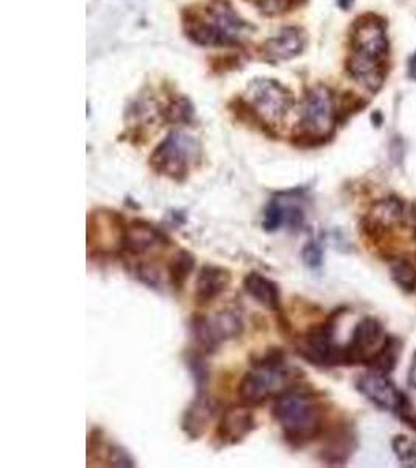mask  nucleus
<instances>
[{
    "label": "nucleus",
    "instance_id": "obj_1",
    "mask_svg": "<svg viewBox=\"0 0 416 468\" xmlns=\"http://www.w3.org/2000/svg\"><path fill=\"white\" fill-rule=\"evenodd\" d=\"M272 415L292 447H305L325 431V406L310 390L286 388L275 399Z\"/></svg>",
    "mask_w": 416,
    "mask_h": 468
},
{
    "label": "nucleus",
    "instance_id": "obj_2",
    "mask_svg": "<svg viewBox=\"0 0 416 468\" xmlns=\"http://www.w3.org/2000/svg\"><path fill=\"white\" fill-rule=\"evenodd\" d=\"M389 39L376 17H362L354 26L348 69L352 79L369 90H380L385 79Z\"/></svg>",
    "mask_w": 416,
    "mask_h": 468
},
{
    "label": "nucleus",
    "instance_id": "obj_3",
    "mask_svg": "<svg viewBox=\"0 0 416 468\" xmlns=\"http://www.w3.org/2000/svg\"><path fill=\"white\" fill-rule=\"evenodd\" d=\"M251 370L244 375L237 386V397L242 405L256 408L286 388H292L298 372L286 362V355L279 348H270L262 356L251 362Z\"/></svg>",
    "mask_w": 416,
    "mask_h": 468
},
{
    "label": "nucleus",
    "instance_id": "obj_4",
    "mask_svg": "<svg viewBox=\"0 0 416 468\" xmlns=\"http://www.w3.org/2000/svg\"><path fill=\"white\" fill-rule=\"evenodd\" d=\"M186 32L195 43L203 46H231L241 43L248 26L226 0H213L198 15L189 16Z\"/></svg>",
    "mask_w": 416,
    "mask_h": 468
},
{
    "label": "nucleus",
    "instance_id": "obj_5",
    "mask_svg": "<svg viewBox=\"0 0 416 468\" xmlns=\"http://www.w3.org/2000/svg\"><path fill=\"white\" fill-rule=\"evenodd\" d=\"M343 361L348 366L367 364L382 372L395 366V344L385 333L380 320L365 317L356 324L348 346H343Z\"/></svg>",
    "mask_w": 416,
    "mask_h": 468
},
{
    "label": "nucleus",
    "instance_id": "obj_6",
    "mask_svg": "<svg viewBox=\"0 0 416 468\" xmlns=\"http://www.w3.org/2000/svg\"><path fill=\"white\" fill-rule=\"evenodd\" d=\"M202 156V145L197 138L186 132H172L150 156L151 169L176 183L186 180L197 167Z\"/></svg>",
    "mask_w": 416,
    "mask_h": 468
},
{
    "label": "nucleus",
    "instance_id": "obj_7",
    "mask_svg": "<svg viewBox=\"0 0 416 468\" xmlns=\"http://www.w3.org/2000/svg\"><path fill=\"white\" fill-rule=\"evenodd\" d=\"M127 220L119 211L107 207L92 209L88 216L86 245L91 258H114L122 255Z\"/></svg>",
    "mask_w": 416,
    "mask_h": 468
},
{
    "label": "nucleus",
    "instance_id": "obj_8",
    "mask_svg": "<svg viewBox=\"0 0 416 468\" xmlns=\"http://www.w3.org/2000/svg\"><path fill=\"white\" fill-rule=\"evenodd\" d=\"M244 333V320L239 311L224 309L213 317L193 315L191 320V335L197 346L198 353L213 355L222 344L241 337Z\"/></svg>",
    "mask_w": 416,
    "mask_h": 468
},
{
    "label": "nucleus",
    "instance_id": "obj_9",
    "mask_svg": "<svg viewBox=\"0 0 416 468\" xmlns=\"http://www.w3.org/2000/svg\"><path fill=\"white\" fill-rule=\"evenodd\" d=\"M337 122V107L331 90L325 86L310 90L301 108V132L298 143L321 141L332 133Z\"/></svg>",
    "mask_w": 416,
    "mask_h": 468
},
{
    "label": "nucleus",
    "instance_id": "obj_10",
    "mask_svg": "<svg viewBox=\"0 0 416 468\" xmlns=\"http://www.w3.org/2000/svg\"><path fill=\"white\" fill-rule=\"evenodd\" d=\"M334 333L336 328L332 320L315 324L306 331L305 335H299L296 341V353L317 367H336L345 364L343 346H337Z\"/></svg>",
    "mask_w": 416,
    "mask_h": 468
},
{
    "label": "nucleus",
    "instance_id": "obj_11",
    "mask_svg": "<svg viewBox=\"0 0 416 468\" xmlns=\"http://www.w3.org/2000/svg\"><path fill=\"white\" fill-rule=\"evenodd\" d=\"M248 101L253 114L262 125H276L294 105V99L284 86L276 81L255 80L248 90Z\"/></svg>",
    "mask_w": 416,
    "mask_h": 468
},
{
    "label": "nucleus",
    "instance_id": "obj_12",
    "mask_svg": "<svg viewBox=\"0 0 416 468\" xmlns=\"http://www.w3.org/2000/svg\"><path fill=\"white\" fill-rule=\"evenodd\" d=\"M359 392L380 410L406 412V399L382 370L363 373L356 381Z\"/></svg>",
    "mask_w": 416,
    "mask_h": 468
},
{
    "label": "nucleus",
    "instance_id": "obj_13",
    "mask_svg": "<svg viewBox=\"0 0 416 468\" xmlns=\"http://www.w3.org/2000/svg\"><path fill=\"white\" fill-rule=\"evenodd\" d=\"M172 240L162 229L142 218H134L127 225L122 255L140 258L150 251L164 250Z\"/></svg>",
    "mask_w": 416,
    "mask_h": 468
},
{
    "label": "nucleus",
    "instance_id": "obj_14",
    "mask_svg": "<svg viewBox=\"0 0 416 468\" xmlns=\"http://www.w3.org/2000/svg\"><path fill=\"white\" fill-rule=\"evenodd\" d=\"M257 428L256 417L253 414L250 406L239 405L228 408L222 414L215 439L219 441L220 447H231L245 441L251 432Z\"/></svg>",
    "mask_w": 416,
    "mask_h": 468
},
{
    "label": "nucleus",
    "instance_id": "obj_15",
    "mask_svg": "<svg viewBox=\"0 0 416 468\" xmlns=\"http://www.w3.org/2000/svg\"><path fill=\"white\" fill-rule=\"evenodd\" d=\"M244 291L250 295L256 303L264 308L270 309L277 317L279 328L287 335L290 333V324L284 315L283 303H281V291L276 282L262 275L259 271H250L244 278Z\"/></svg>",
    "mask_w": 416,
    "mask_h": 468
},
{
    "label": "nucleus",
    "instance_id": "obj_16",
    "mask_svg": "<svg viewBox=\"0 0 416 468\" xmlns=\"http://www.w3.org/2000/svg\"><path fill=\"white\" fill-rule=\"evenodd\" d=\"M219 412V403L208 394V390H197V397L192 399L186 412L182 415V428L184 434L192 441H197L208 431L215 415Z\"/></svg>",
    "mask_w": 416,
    "mask_h": 468
},
{
    "label": "nucleus",
    "instance_id": "obj_17",
    "mask_svg": "<svg viewBox=\"0 0 416 468\" xmlns=\"http://www.w3.org/2000/svg\"><path fill=\"white\" fill-rule=\"evenodd\" d=\"M88 465L89 467H96V465L136 467V463L125 448L108 443L103 436V430L92 428L88 437Z\"/></svg>",
    "mask_w": 416,
    "mask_h": 468
},
{
    "label": "nucleus",
    "instance_id": "obj_18",
    "mask_svg": "<svg viewBox=\"0 0 416 468\" xmlns=\"http://www.w3.org/2000/svg\"><path fill=\"white\" fill-rule=\"evenodd\" d=\"M233 282V275L228 269L222 266L206 264L198 271L195 282V303L198 306H206L224 295Z\"/></svg>",
    "mask_w": 416,
    "mask_h": 468
},
{
    "label": "nucleus",
    "instance_id": "obj_19",
    "mask_svg": "<svg viewBox=\"0 0 416 468\" xmlns=\"http://www.w3.org/2000/svg\"><path fill=\"white\" fill-rule=\"evenodd\" d=\"M306 46L305 33L296 27L283 28L276 37L264 44V57L268 61H286L295 58Z\"/></svg>",
    "mask_w": 416,
    "mask_h": 468
},
{
    "label": "nucleus",
    "instance_id": "obj_20",
    "mask_svg": "<svg viewBox=\"0 0 416 468\" xmlns=\"http://www.w3.org/2000/svg\"><path fill=\"white\" fill-rule=\"evenodd\" d=\"M404 220V205L398 200H384L376 205L365 220L369 233L380 234L387 229L398 227Z\"/></svg>",
    "mask_w": 416,
    "mask_h": 468
},
{
    "label": "nucleus",
    "instance_id": "obj_21",
    "mask_svg": "<svg viewBox=\"0 0 416 468\" xmlns=\"http://www.w3.org/2000/svg\"><path fill=\"white\" fill-rule=\"evenodd\" d=\"M193 269H195V256L191 251L180 249L173 253L171 261L167 262V277L172 289L176 292H182Z\"/></svg>",
    "mask_w": 416,
    "mask_h": 468
},
{
    "label": "nucleus",
    "instance_id": "obj_22",
    "mask_svg": "<svg viewBox=\"0 0 416 468\" xmlns=\"http://www.w3.org/2000/svg\"><path fill=\"white\" fill-rule=\"evenodd\" d=\"M351 436L347 431H337L326 441L321 458L328 463H342L347 461L348 456L351 454Z\"/></svg>",
    "mask_w": 416,
    "mask_h": 468
},
{
    "label": "nucleus",
    "instance_id": "obj_23",
    "mask_svg": "<svg viewBox=\"0 0 416 468\" xmlns=\"http://www.w3.org/2000/svg\"><path fill=\"white\" fill-rule=\"evenodd\" d=\"M391 273L395 282L406 291L416 289V266L409 260H400L391 266Z\"/></svg>",
    "mask_w": 416,
    "mask_h": 468
},
{
    "label": "nucleus",
    "instance_id": "obj_24",
    "mask_svg": "<svg viewBox=\"0 0 416 468\" xmlns=\"http://www.w3.org/2000/svg\"><path fill=\"white\" fill-rule=\"evenodd\" d=\"M262 227L267 233H275L284 229L283 207L279 198L275 197L267 203L264 209V218H262Z\"/></svg>",
    "mask_w": 416,
    "mask_h": 468
},
{
    "label": "nucleus",
    "instance_id": "obj_25",
    "mask_svg": "<svg viewBox=\"0 0 416 468\" xmlns=\"http://www.w3.org/2000/svg\"><path fill=\"white\" fill-rule=\"evenodd\" d=\"M167 121L172 123L191 122L193 116V110L191 103L186 99L176 101L172 103L171 108L166 112Z\"/></svg>",
    "mask_w": 416,
    "mask_h": 468
},
{
    "label": "nucleus",
    "instance_id": "obj_26",
    "mask_svg": "<svg viewBox=\"0 0 416 468\" xmlns=\"http://www.w3.org/2000/svg\"><path fill=\"white\" fill-rule=\"evenodd\" d=\"M250 2H253L259 11L268 16L281 15L284 11L290 10L295 4H298V0H250Z\"/></svg>",
    "mask_w": 416,
    "mask_h": 468
},
{
    "label": "nucleus",
    "instance_id": "obj_27",
    "mask_svg": "<svg viewBox=\"0 0 416 468\" xmlns=\"http://www.w3.org/2000/svg\"><path fill=\"white\" fill-rule=\"evenodd\" d=\"M393 448L395 452L398 454L400 463H411L415 465L416 463V443L411 439H407L406 436H400L393 441Z\"/></svg>",
    "mask_w": 416,
    "mask_h": 468
},
{
    "label": "nucleus",
    "instance_id": "obj_28",
    "mask_svg": "<svg viewBox=\"0 0 416 468\" xmlns=\"http://www.w3.org/2000/svg\"><path fill=\"white\" fill-rule=\"evenodd\" d=\"M301 258H303L306 266L310 267V269H318L323 264V249H321V245L317 240H309L303 247Z\"/></svg>",
    "mask_w": 416,
    "mask_h": 468
},
{
    "label": "nucleus",
    "instance_id": "obj_29",
    "mask_svg": "<svg viewBox=\"0 0 416 468\" xmlns=\"http://www.w3.org/2000/svg\"><path fill=\"white\" fill-rule=\"evenodd\" d=\"M409 383H411V388H416V355L413 356L411 372H409Z\"/></svg>",
    "mask_w": 416,
    "mask_h": 468
},
{
    "label": "nucleus",
    "instance_id": "obj_30",
    "mask_svg": "<svg viewBox=\"0 0 416 468\" xmlns=\"http://www.w3.org/2000/svg\"><path fill=\"white\" fill-rule=\"evenodd\" d=\"M409 75H411V79L416 80V52L411 55V61H409Z\"/></svg>",
    "mask_w": 416,
    "mask_h": 468
},
{
    "label": "nucleus",
    "instance_id": "obj_31",
    "mask_svg": "<svg viewBox=\"0 0 416 468\" xmlns=\"http://www.w3.org/2000/svg\"><path fill=\"white\" fill-rule=\"evenodd\" d=\"M413 218H415V236H416V207H415V211H413Z\"/></svg>",
    "mask_w": 416,
    "mask_h": 468
}]
</instances>
